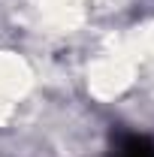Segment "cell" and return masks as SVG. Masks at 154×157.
Listing matches in <instances>:
<instances>
[{
	"instance_id": "obj_1",
	"label": "cell",
	"mask_w": 154,
	"mask_h": 157,
	"mask_svg": "<svg viewBox=\"0 0 154 157\" xmlns=\"http://www.w3.org/2000/svg\"><path fill=\"white\" fill-rule=\"evenodd\" d=\"M109 157H154V139L142 133H121Z\"/></svg>"
}]
</instances>
